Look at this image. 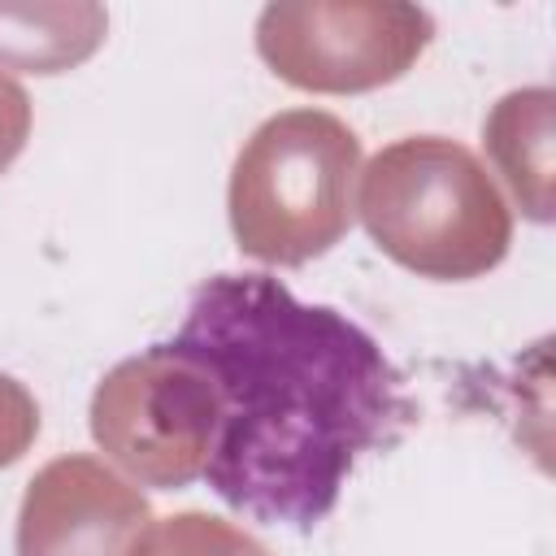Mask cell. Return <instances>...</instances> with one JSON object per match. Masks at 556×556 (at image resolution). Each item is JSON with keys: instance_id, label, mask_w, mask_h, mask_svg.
I'll use <instances>...</instances> for the list:
<instances>
[{"instance_id": "6da1fadb", "label": "cell", "mask_w": 556, "mask_h": 556, "mask_svg": "<svg viewBox=\"0 0 556 556\" xmlns=\"http://www.w3.org/2000/svg\"><path fill=\"white\" fill-rule=\"evenodd\" d=\"M169 348L217 391L213 495L269 526L317 530L352 465L413 417L374 334L269 274L204 278Z\"/></svg>"}, {"instance_id": "7a4b0ae2", "label": "cell", "mask_w": 556, "mask_h": 556, "mask_svg": "<svg viewBox=\"0 0 556 556\" xmlns=\"http://www.w3.org/2000/svg\"><path fill=\"white\" fill-rule=\"evenodd\" d=\"M361 222L404 269L469 282L495 269L513 243V213L482 161L443 135H408L361 174Z\"/></svg>"}, {"instance_id": "3957f363", "label": "cell", "mask_w": 556, "mask_h": 556, "mask_svg": "<svg viewBox=\"0 0 556 556\" xmlns=\"http://www.w3.org/2000/svg\"><path fill=\"white\" fill-rule=\"evenodd\" d=\"M361 139L321 109H287L252 130L230 169V230L243 256L304 265L352 226Z\"/></svg>"}, {"instance_id": "277c9868", "label": "cell", "mask_w": 556, "mask_h": 556, "mask_svg": "<svg viewBox=\"0 0 556 556\" xmlns=\"http://www.w3.org/2000/svg\"><path fill=\"white\" fill-rule=\"evenodd\" d=\"M91 439L130 478L161 491L187 486L204 473L217 439V391L195 361L156 343L100 378Z\"/></svg>"}, {"instance_id": "5b68a950", "label": "cell", "mask_w": 556, "mask_h": 556, "mask_svg": "<svg viewBox=\"0 0 556 556\" xmlns=\"http://www.w3.org/2000/svg\"><path fill=\"white\" fill-rule=\"evenodd\" d=\"M434 17L400 0H282L256 17L261 61L300 91L352 96L413 70Z\"/></svg>"}, {"instance_id": "8992f818", "label": "cell", "mask_w": 556, "mask_h": 556, "mask_svg": "<svg viewBox=\"0 0 556 556\" xmlns=\"http://www.w3.org/2000/svg\"><path fill=\"white\" fill-rule=\"evenodd\" d=\"M148 500L96 456L48 460L17 508V556H130Z\"/></svg>"}, {"instance_id": "52a82bcc", "label": "cell", "mask_w": 556, "mask_h": 556, "mask_svg": "<svg viewBox=\"0 0 556 556\" xmlns=\"http://www.w3.org/2000/svg\"><path fill=\"white\" fill-rule=\"evenodd\" d=\"M109 30L91 0H0V70L65 74L83 65Z\"/></svg>"}, {"instance_id": "ba28073f", "label": "cell", "mask_w": 556, "mask_h": 556, "mask_svg": "<svg viewBox=\"0 0 556 556\" xmlns=\"http://www.w3.org/2000/svg\"><path fill=\"white\" fill-rule=\"evenodd\" d=\"M552 87L508 91L482 122V143L530 222H552Z\"/></svg>"}, {"instance_id": "9c48e42d", "label": "cell", "mask_w": 556, "mask_h": 556, "mask_svg": "<svg viewBox=\"0 0 556 556\" xmlns=\"http://www.w3.org/2000/svg\"><path fill=\"white\" fill-rule=\"evenodd\" d=\"M130 556H269L252 534L239 526L208 517V513H174L152 521L130 543Z\"/></svg>"}, {"instance_id": "30bf717a", "label": "cell", "mask_w": 556, "mask_h": 556, "mask_svg": "<svg viewBox=\"0 0 556 556\" xmlns=\"http://www.w3.org/2000/svg\"><path fill=\"white\" fill-rule=\"evenodd\" d=\"M35 434H39V404H35V395L17 378L0 374V469L22 460L26 447L35 443Z\"/></svg>"}, {"instance_id": "8fae6325", "label": "cell", "mask_w": 556, "mask_h": 556, "mask_svg": "<svg viewBox=\"0 0 556 556\" xmlns=\"http://www.w3.org/2000/svg\"><path fill=\"white\" fill-rule=\"evenodd\" d=\"M30 139V96L0 74V174L22 156Z\"/></svg>"}]
</instances>
